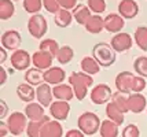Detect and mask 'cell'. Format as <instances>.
I'll list each match as a JSON object with an SVG mask.
<instances>
[{
	"label": "cell",
	"instance_id": "6da1fadb",
	"mask_svg": "<svg viewBox=\"0 0 147 137\" xmlns=\"http://www.w3.org/2000/svg\"><path fill=\"white\" fill-rule=\"evenodd\" d=\"M102 121L92 111H85L77 118V129L83 132L85 136H94L100 129Z\"/></svg>",
	"mask_w": 147,
	"mask_h": 137
},
{
	"label": "cell",
	"instance_id": "7a4b0ae2",
	"mask_svg": "<svg viewBox=\"0 0 147 137\" xmlns=\"http://www.w3.org/2000/svg\"><path fill=\"white\" fill-rule=\"evenodd\" d=\"M92 56L100 67H110L115 62V51L107 43H98L92 48Z\"/></svg>",
	"mask_w": 147,
	"mask_h": 137
},
{
	"label": "cell",
	"instance_id": "3957f363",
	"mask_svg": "<svg viewBox=\"0 0 147 137\" xmlns=\"http://www.w3.org/2000/svg\"><path fill=\"white\" fill-rule=\"evenodd\" d=\"M6 122H7V126H8V130H10V134H13V136H21L24 132H26L29 119L25 115V112L14 111V112H11L8 115Z\"/></svg>",
	"mask_w": 147,
	"mask_h": 137
},
{
	"label": "cell",
	"instance_id": "277c9868",
	"mask_svg": "<svg viewBox=\"0 0 147 137\" xmlns=\"http://www.w3.org/2000/svg\"><path fill=\"white\" fill-rule=\"evenodd\" d=\"M47 30H48V23H47V19L41 14H34L29 18V21H28V32L32 37L37 40L43 39Z\"/></svg>",
	"mask_w": 147,
	"mask_h": 137
},
{
	"label": "cell",
	"instance_id": "5b68a950",
	"mask_svg": "<svg viewBox=\"0 0 147 137\" xmlns=\"http://www.w3.org/2000/svg\"><path fill=\"white\" fill-rule=\"evenodd\" d=\"M91 102L96 106H102L110 103V100L113 98V91L107 84H98L92 88L90 93Z\"/></svg>",
	"mask_w": 147,
	"mask_h": 137
},
{
	"label": "cell",
	"instance_id": "8992f818",
	"mask_svg": "<svg viewBox=\"0 0 147 137\" xmlns=\"http://www.w3.org/2000/svg\"><path fill=\"white\" fill-rule=\"evenodd\" d=\"M10 62L14 70L18 72H24V70H29L30 65H32V56L26 49H17L11 53L10 56Z\"/></svg>",
	"mask_w": 147,
	"mask_h": 137
},
{
	"label": "cell",
	"instance_id": "52a82bcc",
	"mask_svg": "<svg viewBox=\"0 0 147 137\" xmlns=\"http://www.w3.org/2000/svg\"><path fill=\"white\" fill-rule=\"evenodd\" d=\"M41 137H62L63 136V128L59 121L51 119L45 115L41 121Z\"/></svg>",
	"mask_w": 147,
	"mask_h": 137
},
{
	"label": "cell",
	"instance_id": "ba28073f",
	"mask_svg": "<svg viewBox=\"0 0 147 137\" xmlns=\"http://www.w3.org/2000/svg\"><path fill=\"white\" fill-rule=\"evenodd\" d=\"M135 40L131 37V34L125 32H120L113 36V39L110 40V45L115 52H127L134 45Z\"/></svg>",
	"mask_w": 147,
	"mask_h": 137
},
{
	"label": "cell",
	"instance_id": "9c48e42d",
	"mask_svg": "<svg viewBox=\"0 0 147 137\" xmlns=\"http://www.w3.org/2000/svg\"><path fill=\"white\" fill-rule=\"evenodd\" d=\"M21 43H22V37L18 30L10 29L1 34V47L8 51H17Z\"/></svg>",
	"mask_w": 147,
	"mask_h": 137
},
{
	"label": "cell",
	"instance_id": "30bf717a",
	"mask_svg": "<svg viewBox=\"0 0 147 137\" xmlns=\"http://www.w3.org/2000/svg\"><path fill=\"white\" fill-rule=\"evenodd\" d=\"M70 112V104L69 102H63V100H55L51 106H50V114L54 119L57 121H66Z\"/></svg>",
	"mask_w": 147,
	"mask_h": 137
},
{
	"label": "cell",
	"instance_id": "8fae6325",
	"mask_svg": "<svg viewBox=\"0 0 147 137\" xmlns=\"http://www.w3.org/2000/svg\"><path fill=\"white\" fill-rule=\"evenodd\" d=\"M134 74L131 72H121L117 74L114 80V85L117 92H121L125 95H131V86H132V80H134Z\"/></svg>",
	"mask_w": 147,
	"mask_h": 137
},
{
	"label": "cell",
	"instance_id": "7c38bea8",
	"mask_svg": "<svg viewBox=\"0 0 147 137\" xmlns=\"http://www.w3.org/2000/svg\"><path fill=\"white\" fill-rule=\"evenodd\" d=\"M54 56L50 55L48 52H44V51H36V52L32 55V65L33 67L36 69H40V70H48L52 67V62H54Z\"/></svg>",
	"mask_w": 147,
	"mask_h": 137
},
{
	"label": "cell",
	"instance_id": "4fadbf2b",
	"mask_svg": "<svg viewBox=\"0 0 147 137\" xmlns=\"http://www.w3.org/2000/svg\"><path fill=\"white\" fill-rule=\"evenodd\" d=\"M36 99H37V103L43 106V107H50L54 103V93H52V88L50 84H44L38 85L36 88Z\"/></svg>",
	"mask_w": 147,
	"mask_h": 137
},
{
	"label": "cell",
	"instance_id": "5bb4252c",
	"mask_svg": "<svg viewBox=\"0 0 147 137\" xmlns=\"http://www.w3.org/2000/svg\"><path fill=\"white\" fill-rule=\"evenodd\" d=\"M125 25V19L118 13H111L105 17V30L109 33H120Z\"/></svg>",
	"mask_w": 147,
	"mask_h": 137
},
{
	"label": "cell",
	"instance_id": "9a60e30c",
	"mask_svg": "<svg viewBox=\"0 0 147 137\" xmlns=\"http://www.w3.org/2000/svg\"><path fill=\"white\" fill-rule=\"evenodd\" d=\"M118 14L124 19H134L139 14V4L135 0H121L118 3Z\"/></svg>",
	"mask_w": 147,
	"mask_h": 137
},
{
	"label": "cell",
	"instance_id": "2e32d148",
	"mask_svg": "<svg viewBox=\"0 0 147 137\" xmlns=\"http://www.w3.org/2000/svg\"><path fill=\"white\" fill-rule=\"evenodd\" d=\"M65 78H66V73L62 67H58V66H52L51 69L45 70L44 72V82L50 85H61L65 82Z\"/></svg>",
	"mask_w": 147,
	"mask_h": 137
},
{
	"label": "cell",
	"instance_id": "e0dca14e",
	"mask_svg": "<svg viewBox=\"0 0 147 137\" xmlns=\"http://www.w3.org/2000/svg\"><path fill=\"white\" fill-rule=\"evenodd\" d=\"M128 108L134 114H140L147 110V100L142 93H131L128 95Z\"/></svg>",
	"mask_w": 147,
	"mask_h": 137
},
{
	"label": "cell",
	"instance_id": "ac0fdd59",
	"mask_svg": "<svg viewBox=\"0 0 147 137\" xmlns=\"http://www.w3.org/2000/svg\"><path fill=\"white\" fill-rule=\"evenodd\" d=\"M24 112H25V115L28 117V119H29V121H33V122H40V121L45 117L44 107L40 104V103H36V102L28 103Z\"/></svg>",
	"mask_w": 147,
	"mask_h": 137
},
{
	"label": "cell",
	"instance_id": "d6986e66",
	"mask_svg": "<svg viewBox=\"0 0 147 137\" xmlns=\"http://www.w3.org/2000/svg\"><path fill=\"white\" fill-rule=\"evenodd\" d=\"M17 96L21 102H25L26 104L32 103L36 99V89L28 82H22L17 86Z\"/></svg>",
	"mask_w": 147,
	"mask_h": 137
},
{
	"label": "cell",
	"instance_id": "ffe728a7",
	"mask_svg": "<svg viewBox=\"0 0 147 137\" xmlns=\"http://www.w3.org/2000/svg\"><path fill=\"white\" fill-rule=\"evenodd\" d=\"M52 93H54V98L57 100H63V102H70L71 99L74 98V91H73L71 85H66L65 82L54 86Z\"/></svg>",
	"mask_w": 147,
	"mask_h": 137
},
{
	"label": "cell",
	"instance_id": "44dd1931",
	"mask_svg": "<svg viewBox=\"0 0 147 137\" xmlns=\"http://www.w3.org/2000/svg\"><path fill=\"white\" fill-rule=\"evenodd\" d=\"M69 85H73V84H77V85H83V86H87V88H90L94 85V78H92V76L90 74H87V73L84 72H73L69 76Z\"/></svg>",
	"mask_w": 147,
	"mask_h": 137
},
{
	"label": "cell",
	"instance_id": "7402d4cb",
	"mask_svg": "<svg viewBox=\"0 0 147 137\" xmlns=\"http://www.w3.org/2000/svg\"><path fill=\"white\" fill-rule=\"evenodd\" d=\"M73 14V18L76 19V22L78 25H84L88 22L91 17H92V11L90 10V7L87 4H77V7L71 11Z\"/></svg>",
	"mask_w": 147,
	"mask_h": 137
},
{
	"label": "cell",
	"instance_id": "603a6c76",
	"mask_svg": "<svg viewBox=\"0 0 147 137\" xmlns=\"http://www.w3.org/2000/svg\"><path fill=\"white\" fill-rule=\"evenodd\" d=\"M105 112H106L107 119L113 121V122L117 124L118 126H121V125L124 124V121H125V114H124V112H122V111L120 110L115 104H113L111 102L106 104V110H105Z\"/></svg>",
	"mask_w": 147,
	"mask_h": 137
},
{
	"label": "cell",
	"instance_id": "cb8c5ba5",
	"mask_svg": "<svg viewBox=\"0 0 147 137\" xmlns=\"http://www.w3.org/2000/svg\"><path fill=\"white\" fill-rule=\"evenodd\" d=\"M85 30L91 34H99L102 30H105V18L98 14H92V17L85 23Z\"/></svg>",
	"mask_w": 147,
	"mask_h": 137
},
{
	"label": "cell",
	"instance_id": "d4e9b609",
	"mask_svg": "<svg viewBox=\"0 0 147 137\" xmlns=\"http://www.w3.org/2000/svg\"><path fill=\"white\" fill-rule=\"evenodd\" d=\"M25 82H28L29 85L37 88L38 85L44 84V72L40 70V69H36V67H32V69L26 70L25 72Z\"/></svg>",
	"mask_w": 147,
	"mask_h": 137
},
{
	"label": "cell",
	"instance_id": "484cf974",
	"mask_svg": "<svg viewBox=\"0 0 147 137\" xmlns=\"http://www.w3.org/2000/svg\"><path fill=\"white\" fill-rule=\"evenodd\" d=\"M80 67H81V72L87 73L90 76L98 74L99 70H100V65L96 62L94 56H85V58H83L81 62H80Z\"/></svg>",
	"mask_w": 147,
	"mask_h": 137
},
{
	"label": "cell",
	"instance_id": "4316f807",
	"mask_svg": "<svg viewBox=\"0 0 147 137\" xmlns=\"http://www.w3.org/2000/svg\"><path fill=\"white\" fill-rule=\"evenodd\" d=\"M73 19H74V18H73L71 11L65 10V8H61V10L55 14V17H54V22H55V25L59 26V27H62V29L70 26V23L73 22Z\"/></svg>",
	"mask_w": 147,
	"mask_h": 137
},
{
	"label": "cell",
	"instance_id": "83f0119b",
	"mask_svg": "<svg viewBox=\"0 0 147 137\" xmlns=\"http://www.w3.org/2000/svg\"><path fill=\"white\" fill-rule=\"evenodd\" d=\"M118 125L114 124L113 121L110 119H105L102 121V125H100V129H99V134L100 137H118Z\"/></svg>",
	"mask_w": 147,
	"mask_h": 137
},
{
	"label": "cell",
	"instance_id": "f1b7e54d",
	"mask_svg": "<svg viewBox=\"0 0 147 137\" xmlns=\"http://www.w3.org/2000/svg\"><path fill=\"white\" fill-rule=\"evenodd\" d=\"M59 48H61V47H59V44H58V41L57 40H54V39H44L43 41H40V45H38V49H40V51L48 52L55 59H57Z\"/></svg>",
	"mask_w": 147,
	"mask_h": 137
},
{
	"label": "cell",
	"instance_id": "f546056e",
	"mask_svg": "<svg viewBox=\"0 0 147 137\" xmlns=\"http://www.w3.org/2000/svg\"><path fill=\"white\" fill-rule=\"evenodd\" d=\"M15 13V6L13 0H0V19H10Z\"/></svg>",
	"mask_w": 147,
	"mask_h": 137
},
{
	"label": "cell",
	"instance_id": "4dcf8cb0",
	"mask_svg": "<svg viewBox=\"0 0 147 137\" xmlns=\"http://www.w3.org/2000/svg\"><path fill=\"white\" fill-rule=\"evenodd\" d=\"M134 40L142 51H147V26L136 27L134 33Z\"/></svg>",
	"mask_w": 147,
	"mask_h": 137
},
{
	"label": "cell",
	"instance_id": "1f68e13d",
	"mask_svg": "<svg viewBox=\"0 0 147 137\" xmlns=\"http://www.w3.org/2000/svg\"><path fill=\"white\" fill-rule=\"evenodd\" d=\"M73 58H74V51H73V48L70 45H62L59 48L58 55H57V60L61 65L70 63Z\"/></svg>",
	"mask_w": 147,
	"mask_h": 137
},
{
	"label": "cell",
	"instance_id": "d6a6232c",
	"mask_svg": "<svg viewBox=\"0 0 147 137\" xmlns=\"http://www.w3.org/2000/svg\"><path fill=\"white\" fill-rule=\"evenodd\" d=\"M110 102H111L113 104L117 106L124 114H127V112L129 111V108H128V95H125V93L115 92V93H113V98H111Z\"/></svg>",
	"mask_w": 147,
	"mask_h": 137
},
{
	"label": "cell",
	"instance_id": "836d02e7",
	"mask_svg": "<svg viewBox=\"0 0 147 137\" xmlns=\"http://www.w3.org/2000/svg\"><path fill=\"white\" fill-rule=\"evenodd\" d=\"M134 70L138 76L147 78V56H138L135 59Z\"/></svg>",
	"mask_w": 147,
	"mask_h": 137
},
{
	"label": "cell",
	"instance_id": "e575fe53",
	"mask_svg": "<svg viewBox=\"0 0 147 137\" xmlns=\"http://www.w3.org/2000/svg\"><path fill=\"white\" fill-rule=\"evenodd\" d=\"M22 6H24L26 13L34 15V14H38V11L41 10V7H43V0H24Z\"/></svg>",
	"mask_w": 147,
	"mask_h": 137
},
{
	"label": "cell",
	"instance_id": "d590c367",
	"mask_svg": "<svg viewBox=\"0 0 147 137\" xmlns=\"http://www.w3.org/2000/svg\"><path fill=\"white\" fill-rule=\"evenodd\" d=\"M87 6L94 14L100 15L106 10V0H87Z\"/></svg>",
	"mask_w": 147,
	"mask_h": 137
},
{
	"label": "cell",
	"instance_id": "8d00e7d4",
	"mask_svg": "<svg viewBox=\"0 0 147 137\" xmlns=\"http://www.w3.org/2000/svg\"><path fill=\"white\" fill-rule=\"evenodd\" d=\"M146 78L140 77V76H135L132 80V86H131V91L134 93H142V92L146 89Z\"/></svg>",
	"mask_w": 147,
	"mask_h": 137
},
{
	"label": "cell",
	"instance_id": "74e56055",
	"mask_svg": "<svg viewBox=\"0 0 147 137\" xmlns=\"http://www.w3.org/2000/svg\"><path fill=\"white\" fill-rule=\"evenodd\" d=\"M26 136L28 137H41V122L29 121L28 128H26Z\"/></svg>",
	"mask_w": 147,
	"mask_h": 137
},
{
	"label": "cell",
	"instance_id": "f35d334b",
	"mask_svg": "<svg viewBox=\"0 0 147 137\" xmlns=\"http://www.w3.org/2000/svg\"><path fill=\"white\" fill-rule=\"evenodd\" d=\"M43 7H44L50 14H54V15L62 8L59 0H43Z\"/></svg>",
	"mask_w": 147,
	"mask_h": 137
},
{
	"label": "cell",
	"instance_id": "ab89813d",
	"mask_svg": "<svg viewBox=\"0 0 147 137\" xmlns=\"http://www.w3.org/2000/svg\"><path fill=\"white\" fill-rule=\"evenodd\" d=\"M122 137H139L140 136V130L138 128V125L135 124H129L124 128V130L121 133Z\"/></svg>",
	"mask_w": 147,
	"mask_h": 137
},
{
	"label": "cell",
	"instance_id": "60d3db41",
	"mask_svg": "<svg viewBox=\"0 0 147 137\" xmlns=\"http://www.w3.org/2000/svg\"><path fill=\"white\" fill-rule=\"evenodd\" d=\"M71 88H73V91H74V98L77 100H84L85 96H87V93H88V88L87 86H83V85H77V84H73L71 85Z\"/></svg>",
	"mask_w": 147,
	"mask_h": 137
},
{
	"label": "cell",
	"instance_id": "b9f144b4",
	"mask_svg": "<svg viewBox=\"0 0 147 137\" xmlns=\"http://www.w3.org/2000/svg\"><path fill=\"white\" fill-rule=\"evenodd\" d=\"M61 3V7L65 8V10H69V11H73L77 7V0H59Z\"/></svg>",
	"mask_w": 147,
	"mask_h": 137
},
{
	"label": "cell",
	"instance_id": "7bdbcfd3",
	"mask_svg": "<svg viewBox=\"0 0 147 137\" xmlns=\"http://www.w3.org/2000/svg\"><path fill=\"white\" fill-rule=\"evenodd\" d=\"M65 137H85V134L80 129H70L65 133Z\"/></svg>",
	"mask_w": 147,
	"mask_h": 137
},
{
	"label": "cell",
	"instance_id": "ee69618b",
	"mask_svg": "<svg viewBox=\"0 0 147 137\" xmlns=\"http://www.w3.org/2000/svg\"><path fill=\"white\" fill-rule=\"evenodd\" d=\"M8 133H10V130H8L7 122L1 119V121H0V137H6Z\"/></svg>",
	"mask_w": 147,
	"mask_h": 137
},
{
	"label": "cell",
	"instance_id": "f6af8a7d",
	"mask_svg": "<svg viewBox=\"0 0 147 137\" xmlns=\"http://www.w3.org/2000/svg\"><path fill=\"white\" fill-rule=\"evenodd\" d=\"M6 80H7V72H6V69L1 66L0 67V85L6 84Z\"/></svg>",
	"mask_w": 147,
	"mask_h": 137
},
{
	"label": "cell",
	"instance_id": "bcb514c9",
	"mask_svg": "<svg viewBox=\"0 0 147 137\" xmlns=\"http://www.w3.org/2000/svg\"><path fill=\"white\" fill-rule=\"evenodd\" d=\"M0 106H1V112H0V117L1 119L6 118V114H7V103L4 100H0Z\"/></svg>",
	"mask_w": 147,
	"mask_h": 137
},
{
	"label": "cell",
	"instance_id": "7dc6e473",
	"mask_svg": "<svg viewBox=\"0 0 147 137\" xmlns=\"http://www.w3.org/2000/svg\"><path fill=\"white\" fill-rule=\"evenodd\" d=\"M7 49L6 48H3V47H0V63H4L7 59Z\"/></svg>",
	"mask_w": 147,
	"mask_h": 137
},
{
	"label": "cell",
	"instance_id": "c3c4849f",
	"mask_svg": "<svg viewBox=\"0 0 147 137\" xmlns=\"http://www.w3.org/2000/svg\"><path fill=\"white\" fill-rule=\"evenodd\" d=\"M13 1H19V0H13Z\"/></svg>",
	"mask_w": 147,
	"mask_h": 137
},
{
	"label": "cell",
	"instance_id": "681fc988",
	"mask_svg": "<svg viewBox=\"0 0 147 137\" xmlns=\"http://www.w3.org/2000/svg\"><path fill=\"white\" fill-rule=\"evenodd\" d=\"M146 111H147V110H146Z\"/></svg>",
	"mask_w": 147,
	"mask_h": 137
}]
</instances>
